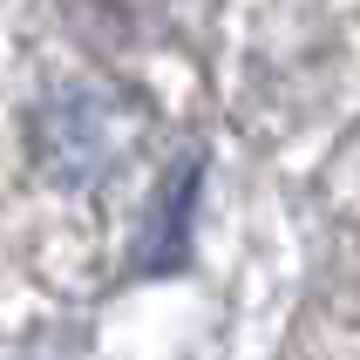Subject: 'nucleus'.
I'll use <instances>...</instances> for the list:
<instances>
[{"label": "nucleus", "instance_id": "nucleus-1", "mask_svg": "<svg viewBox=\"0 0 360 360\" xmlns=\"http://www.w3.org/2000/svg\"><path fill=\"white\" fill-rule=\"evenodd\" d=\"M136 129H143L136 102H122L116 89H61L34 109V157L55 184L89 191V184L116 177Z\"/></svg>", "mask_w": 360, "mask_h": 360}]
</instances>
